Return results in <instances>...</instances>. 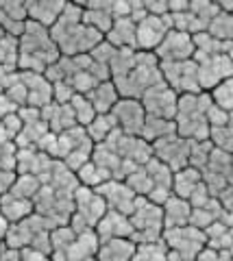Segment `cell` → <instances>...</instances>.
<instances>
[{"label":"cell","instance_id":"6","mask_svg":"<svg viewBox=\"0 0 233 261\" xmlns=\"http://www.w3.org/2000/svg\"><path fill=\"white\" fill-rule=\"evenodd\" d=\"M176 100H179V94L162 81V83L152 85L150 89H146V92L142 94L140 105L144 107V111H146V116H150V118L174 120Z\"/></svg>","mask_w":233,"mask_h":261},{"label":"cell","instance_id":"9","mask_svg":"<svg viewBox=\"0 0 233 261\" xmlns=\"http://www.w3.org/2000/svg\"><path fill=\"white\" fill-rule=\"evenodd\" d=\"M109 113H111V118H114L118 130H122L124 135L140 137L142 126H144V120H146V111H144L140 100L120 98Z\"/></svg>","mask_w":233,"mask_h":261},{"label":"cell","instance_id":"10","mask_svg":"<svg viewBox=\"0 0 233 261\" xmlns=\"http://www.w3.org/2000/svg\"><path fill=\"white\" fill-rule=\"evenodd\" d=\"M170 13L164 18H155V15H146L140 24H135V50L152 53L162 44V39L168 31H170Z\"/></svg>","mask_w":233,"mask_h":261},{"label":"cell","instance_id":"12","mask_svg":"<svg viewBox=\"0 0 233 261\" xmlns=\"http://www.w3.org/2000/svg\"><path fill=\"white\" fill-rule=\"evenodd\" d=\"M20 81L27 89V107L42 111L53 102V83H48L44 74L20 72Z\"/></svg>","mask_w":233,"mask_h":261},{"label":"cell","instance_id":"24","mask_svg":"<svg viewBox=\"0 0 233 261\" xmlns=\"http://www.w3.org/2000/svg\"><path fill=\"white\" fill-rule=\"evenodd\" d=\"M207 35L218 39V42H231L233 37V20H231V13H222L218 11L214 15V20L207 24Z\"/></svg>","mask_w":233,"mask_h":261},{"label":"cell","instance_id":"32","mask_svg":"<svg viewBox=\"0 0 233 261\" xmlns=\"http://www.w3.org/2000/svg\"><path fill=\"white\" fill-rule=\"evenodd\" d=\"M0 18L13 22H27V9L22 0H3L0 3Z\"/></svg>","mask_w":233,"mask_h":261},{"label":"cell","instance_id":"26","mask_svg":"<svg viewBox=\"0 0 233 261\" xmlns=\"http://www.w3.org/2000/svg\"><path fill=\"white\" fill-rule=\"evenodd\" d=\"M70 109H72V113H74V120H76V126H87L90 122L96 118V111H94V107L90 105V100L83 96V94H74L70 98Z\"/></svg>","mask_w":233,"mask_h":261},{"label":"cell","instance_id":"2","mask_svg":"<svg viewBox=\"0 0 233 261\" xmlns=\"http://www.w3.org/2000/svg\"><path fill=\"white\" fill-rule=\"evenodd\" d=\"M59 50L55 46L48 29L39 24L29 22L24 24V33L18 37V72H33V74H44L48 65H53L59 59Z\"/></svg>","mask_w":233,"mask_h":261},{"label":"cell","instance_id":"19","mask_svg":"<svg viewBox=\"0 0 233 261\" xmlns=\"http://www.w3.org/2000/svg\"><path fill=\"white\" fill-rule=\"evenodd\" d=\"M85 98L94 107L96 116H98V113H109L111 109H114V105L120 100V96H118V92H116V87H114L111 81H102V83H98L92 92L85 94Z\"/></svg>","mask_w":233,"mask_h":261},{"label":"cell","instance_id":"23","mask_svg":"<svg viewBox=\"0 0 233 261\" xmlns=\"http://www.w3.org/2000/svg\"><path fill=\"white\" fill-rule=\"evenodd\" d=\"M114 128H116V122L111 118V113H98V116L85 126V133L92 140V144H102Z\"/></svg>","mask_w":233,"mask_h":261},{"label":"cell","instance_id":"31","mask_svg":"<svg viewBox=\"0 0 233 261\" xmlns=\"http://www.w3.org/2000/svg\"><path fill=\"white\" fill-rule=\"evenodd\" d=\"M15 63H18V37L3 35L0 39V65L15 68Z\"/></svg>","mask_w":233,"mask_h":261},{"label":"cell","instance_id":"13","mask_svg":"<svg viewBox=\"0 0 233 261\" xmlns=\"http://www.w3.org/2000/svg\"><path fill=\"white\" fill-rule=\"evenodd\" d=\"M66 3L63 0H27L24 9H27V20L39 24L44 29H50L59 20Z\"/></svg>","mask_w":233,"mask_h":261},{"label":"cell","instance_id":"37","mask_svg":"<svg viewBox=\"0 0 233 261\" xmlns=\"http://www.w3.org/2000/svg\"><path fill=\"white\" fill-rule=\"evenodd\" d=\"M20 261H50V257L44 252H37L33 248H22L20 250Z\"/></svg>","mask_w":233,"mask_h":261},{"label":"cell","instance_id":"7","mask_svg":"<svg viewBox=\"0 0 233 261\" xmlns=\"http://www.w3.org/2000/svg\"><path fill=\"white\" fill-rule=\"evenodd\" d=\"M150 152L157 161H162L170 172H179V170L188 168V157H190V142L181 140L176 133L164 137L155 144H150Z\"/></svg>","mask_w":233,"mask_h":261},{"label":"cell","instance_id":"33","mask_svg":"<svg viewBox=\"0 0 233 261\" xmlns=\"http://www.w3.org/2000/svg\"><path fill=\"white\" fill-rule=\"evenodd\" d=\"M15 148L13 142H0V170H7V172H15Z\"/></svg>","mask_w":233,"mask_h":261},{"label":"cell","instance_id":"17","mask_svg":"<svg viewBox=\"0 0 233 261\" xmlns=\"http://www.w3.org/2000/svg\"><path fill=\"white\" fill-rule=\"evenodd\" d=\"M0 214L7 218L9 224H18L24 218L33 216V202L18 198V196L7 192L5 196H0Z\"/></svg>","mask_w":233,"mask_h":261},{"label":"cell","instance_id":"25","mask_svg":"<svg viewBox=\"0 0 233 261\" xmlns=\"http://www.w3.org/2000/svg\"><path fill=\"white\" fill-rule=\"evenodd\" d=\"M131 261H168V248L162 240L150 244H135Z\"/></svg>","mask_w":233,"mask_h":261},{"label":"cell","instance_id":"3","mask_svg":"<svg viewBox=\"0 0 233 261\" xmlns=\"http://www.w3.org/2000/svg\"><path fill=\"white\" fill-rule=\"evenodd\" d=\"M210 107V94H181L176 100V113L172 120L176 135L188 142H205L210 135V124H207Z\"/></svg>","mask_w":233,"mask_h":261},{"label":"cell","instance_id":"21","mask_svg":"<svg viewBox=\"0 0 233 261\" xmlns=\"http://www.w3.org/2000/svg\"><path fill=\"white\" fill-rule=\"evenodd\" d=\"M200 185V172L194 168H183L179 170V172H172V185H170V190H172V196H176V198H183V200H188L190 198V194L196 190V187Z\"/></svg>","mask_w":233,"mask_h":261},{"label":"cell","instance_id":"4","mask_svg":"<svg viewBox=\"0 0 233 261\" xmlns=\"http://www.w3.org/2000/svg\"><path fill=\"white\" fill-rule=\"evenodd\" d=\"M162 242L168 248V257L176 261H194L207 244L205 233L190 224L166 228L162 233Z\"/></svg>","mask_w":233,"mask_h":261},{"label":"cell","instance_id":"40","mask_svg":"<svg viewBox=\"0 0 233 261\" xmlns=\"http://www.w3.org/2000/svg\"><path fill=\"white\" fill-rule=\"evenodd\" d=\"M7 231H9V222H7V218L0 214V244L5 242V238H7Z\"/></svg>","mask_w":233,"mask_h":261},{"label":"cell","instance_id":"14","mask_svg":"<svg viewBox=\"0 0 233 261\" xmlns=\"http://www.w3.org/2000/svg\"><path fill=\"white\" fill-rule=\"evenodd\" d=\"M94 233L98 242H107V240H128L131 238V224L128 218L116 211H107L105 216L98 220V224L94 226Z\"/></svg>","mask_w":233,"mask_h":261},{"label":"cell","instance_id":"38","mask_svg":"<svg viewBox=\"0 0 233 261\" xmlns=\"http://www.w3.org/2000/svg\"><path fill=\"white\" fill-rule=\"evenodd\" d=\"M15 181V172H7V170H0V196H5L11 190V185Z\"/></svg>","mask_w":233,"mask_h":261},{"label":"cell","instance_id":"27","mask_svg":"<svg viewBox=\"0 0 233 261\" xmlns=\"http://www.w3.org/2000/svg\"><path fill=\"white\" fill-rule=\"evenodd\" d=\"M205 94H210V100H212L214 107H218V109H222V111H229V113H231V105H233L231 79L220 81L218 85H214L210 92H205Z\"/></svg>","mask_w":233,"mask_h":261},{"label":"cell","instance_id":"16","mask_svg":"<svg viewBox=\"0 0 233 261\" xmlns=\"http://www.w3.org/2000/svg\"><path fill=\"white\" fill-rule=\"evenodd\" d=\"M190 202L183 198L170 196L164 205H162V216H164V231L166 228H176V226H186L190 220Z\"/></svg>","mask_w":233,"mask_h":261},{"label":"cell","instance_id":"22","mask_svg":"<svg viewBox=\"0 0 233 261\" xmlns=\"http://www.w3.org/2000/svg\"><path fill=\"white\" fill-rule=\"evenodd\" d=\"M172 133H176L172 120H162V118H150V116H146L140 137L146 144H155V142L164 140V137L172 135Z\"/></svg>","mask_w":233,"mask_h":261},{"label":"cell","instance_id":"39","mask_svg":"<svg viewBox=\"0 0 233 261\" xmlns=\"http://www.w3.org/2000/svg\"><path fill=\"white\" fill-rule=\"evenodd\" d=\"M15 111H18V107H15L9 98L0 92V120L7 118V116H11V113H15Z\"/></svg>","mask_w":233,"mask_h":261},{"label":"cell","instance_id":"18","mask_svg":"<svg viewBox=\"0 0 233 261\" xmlns=\"http://www.w3.org/2000/svg\"><path fill=\"white\" fill-rule=\"evenodd\" d=\"M100 242L96 238L94 228L92 231H85L81 235H76L74 242L70 244V248L66 250V261H85V259H92L96 257L98 252Z\"/></svg>","mask_w":233,"mask_h":261},{"label":"cell","instance_id":"15","mask_svg":"<svg viewBox=\"0 0 233 261\" xmlns=\"http://www.w3.org/2000/svg\"><path fill=\"white\" fill-rule=\"evenodd\" d=\"M105 42L111 44L116 50H135V24L128 18L114 20Z\"/></svg>","mask_w":233,"mask_h":261},{"label":"cell","instance_id":"29","mask_svg":"<svg viewBox=\"0 0 233 261\" xmlns=\"http://www.w3.org/2000/svg\"><path fill=\"white\" fill-rule=\"evenodd\" d=\"M74 174H76V181H79V185L90 187V190H96V187H98V185H102L105 181H109V178L105 176V172L96 168L92 161H87L85 166H81V168H79Z\"/></svg>","mask_w":233,"mask_h":261},{"label":"cell","instance_id":"1","mask_svg":"<svg viewBox=\"0 0 233 261\" xmlns=\"http://www.w3.org/2000/svg\"><path fill=\"white\" fill-rule=\"evenodd\" d=\"M83 9L79 3H66L59 20L53 24L48 33H50L55 46L61 57H79V55H90L102 39L98 31L85 27L81 22Z\"/></svg>","mask_w":233,"mask_h":261},{"label":"cell","instance_id":"35","mask_svg":"<svg viewBox=\"0 0 233 261\" xmlns=\"http://www.w3.org/2000/svg\"><path fill=\"white\" fill-rule=\"evenodd\" d=\"M72 96H74V92H72V87L66 83V81H57V83H53V102L68 105Z\"/></svg>","mask_w":233,"mask_h":261},{"label":"cell","instance_id":"36","mask_svg":"<svg viewBox=\"0 0 233 261\" xmlns=\"http://www.w3.org/2000/svg\"><path fill=\"white\" fill-rule=\"evenodd\" d=\"M144 9L148 15L164 18V15H168V0H144Z\"/></svg>","mask_w":233,"mask_h":261},{"label":"cell","instance_id":"28","mask_svg":"<svg viewBox=\"0 0 233 261\" xmlns=\"http://www.w3.org/2000/svg\"><path fill=\"white\" fill-rule=\"evenodd\" d=\"M124 185L131 190L135 196H142V198H146V196L152 192V181H150V176L146 174V170H144V166H140L135 172H131L126 178H124Z\"/></svg>","mask_w":233,"mask_h":261},{"label":"cell","instance_id":"8","mask_svg":"<svg viewBox=\"0 0 233 261\" xmlns=\"http://www.w3.org/2000/svg\"><path fill=\"white\" fill-rule=\"evenodd\" d=\"M152 55L157 57L159 63H181V61H190L194 55V44H192V35L181 31H168L162 44H159Z\"/></svg>","mask_w":233,"mask_h":261},{"label":"cell","instance_id":"5","mask_svg":"<svg viewBox=\"0 0 233 261\" xmlns=\"http://www.w3.org/2000/svg\"><path fill=\"white\" fill-rule=\"evenodd\" d=\"M192 61L196 63L200 92H210L220 81L231 79V55H200L194 53Z\"/></svg>","mask_w":233,"mask_h":261},{"label":"cell","instance_id":"30","mask_svg":"<svg viewBox=\"0 0 233 261\" xmlns=\"http://www.w3.org/2000/svg\"><path fill=\"white\" fill-rule=\"evenodd\" d=\"M207 142H210V144H212V148H216V150L231 152V146H233L231 124H229V126H214V128H210Z\"/></svg>","mask_w":233,"mask_h":261},{"label":"cell","instance_id":"20","mask_svg":"<svg viewBox=\"0 0 233 261\" xmlns=\"http://www.w3.org/2000/svg\"><path fill=\"white\" fill-rule=\"evenodd\" d=\"M135 244L131 240H107L100 242L96 261H131Z\"/></svg>","mask_w":233,"mask_h":261},{"label":"cell","instance_id":"11","mask_svg":"<svg viewBox=\"0 0 233 261\" xmlns=\"http://www.w3.org/2000/svg\"><path fill=\"white\" fill-rule=\"evenodd\" d=\"M94 192L105 200L107 211H116V214H122L126 218L131 216L135 200H138V196L128 190L124 181H105L102 185L96 187Z\"/></svg>","mask_w":233,"mask_h":261},{"label":"cell","instance_id":"34","mask_svg":"<svg viewBox=\"0 0 233 261\" xmlns=\"http://www.w3.org/2000/svg\"><path fill=\"white\" fill-rule=\"evenodd\" d=\"M207 124H210V128L214 126H229L231 124V113L229 111H222L218 107H212L207 109Z\"/></svg>","mask_w":233,"mask_h":261},{"label":"cell","instance_id":"41","mask_svg":"<svg viewBox=\"0 0 233 261\" xmlns=\"http://www.w3.org/2000/svg\"><path fill=\"white\" fill-rule=\"evenodd\" d=\"M3 35H5V33H3V29H0V39H3Z\"/></svg>","mask_w":233,"mask_h":261}]
</instances>
